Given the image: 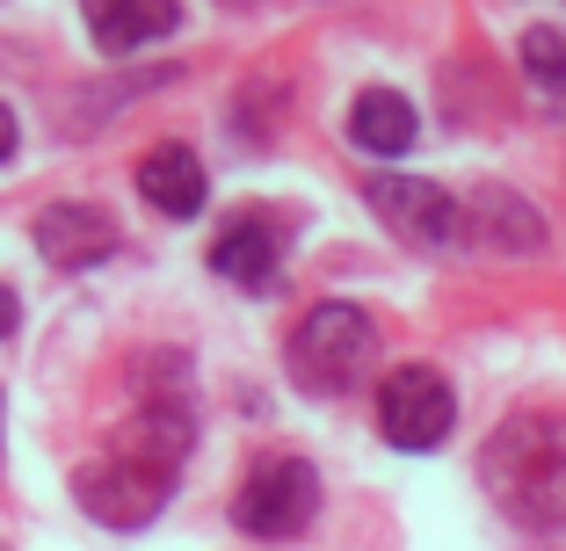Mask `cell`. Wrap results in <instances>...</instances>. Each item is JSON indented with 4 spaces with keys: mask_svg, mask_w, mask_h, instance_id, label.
<instances>
[{
    "mask_svg": "<svg viewBox=\"0 0 566 551\" xmlns=\"http://www.w3.org/2000/svg\"><path fill=\"white\" fill-rule=\"evenodd\" d=\"M313 516H319V471L305 457H262L233 494V522L248 537H269V544L313 530Z\"/></svg>",
    "mask_w": 566,
    "mask_h": 551,
    "instance_id": "cell-3",
    "label": "cell"
},
{
    "mask_svg": "<svg viewBox=\"0 0 566 551\" xmlns=\"http://www.w3.org/2000/svg\"><path fill=\"white\" fill-rule=\"evenodd\" d=\"M523 73L537 81V95H545V102H559V109H566V36L559 30H545V22L523 30Z\"/></svg>",
    "mask_w": 566,
    "mask_h": 551,
    "instance_id": "cell-13",
    "label": "cell"
},
{
    "mask_svg": "<svg viewBox=\"0 0 566 551\" xmlns=\"http://www.w3.org/2000/svg\"><path fill=\"white\" fill-rule=\"evenodd\" d=\"M370 211L392 225L400 240H415V247H465V203L450 197V189L436 182H415V174H370L364 182Z\"/></svg>",
    "mask_w": 566,
    "mask_h": 551,
    "instance_id": "cell-5",
    "label": "cell"
},
{
    "mask_svg": "<svg viewBox=\"0 0 566 551\" xmlns=\"http://www.w3.org/2000/svg\"><path fill=\"white\" fill-rule=\"evenodd\" d=\"M81 15H87L95 51L124 59V51H146V44H160V36H175L182 8H175V0H81Z\"/></svg>",
    "mask_w": 566,
    "mask_h": 551,
    "instance_id": "cell-8",
    "label": "cell"
},
{
    "mask_svg": "<svg viewBox=\"0 0 566 551\" xmlns=\"http://www.w3.org/2000/svg\"><path fill=\"white\" fill-rule=\"evenodd\" d=\"M465 240L486 254H537L545 247V225H537L531 203H516L509 189H480L465 203Z\"/></svg>",
    "mask_w": 566,
    "mask_h": 551,
    "instance_id": "cell-10",
    "label": "cell"
},
{
    "mask_svg": "<svg viewBox=\"0 0 566 551\" xmlns=\"http://www.w3.org/2000/svg\"><path fill=\"white\" fill-rule=\"evenodd\" d=\"M8 160H15V109L0 102V168H8Z\"/></svg>",
    "mask_w": 566,
    "mask_h": 551,
    "instance_id": "cell-14",
    "label": "cell"
},
{
    "mask_svg": "<svg viewBox=\"0 0 566 551\" xmlns=\"http://www.w3.org/2000/svg\"><path fill=\"white\" fill-rule=\"evenodd\" d=\"M450 421H458V392H450L443 370L429 363H400L385 370L378 384V428L392 451H436L450 435Z\"/></svg>",
    "mask_w": 566,
    "mask_h": 551,
    "instance_id": "cell-4",
    "label": "cell"
},
{
    "mask_svg": "<svg viewBox=\"0 0 566 551\" xmlns=\"http://www.w3.org/2000/svg\"><path fill=\"white\" fill-rule=\"evenodd\" d=\"M8 335H15V290L0 284V341H8Z\"/></svg>",
    "mask_w": 566,
    "mask_h": 551,
    "instance_id": "cell-15",
    "label": "cell"
},
{
    "mask_svg": "<svg viewBox=\"0 0 566 551\" xmlns=\"http://www.w3.org/2000/svg\"><path fill=\"white\" fill-rule=\"evenodd\" d=\"M421 117H415V102L400 95V87H364L349 109V138L356 152H378V160H400L407 146H415Z\"/></svg>",
    "mask_w": 566,
    "mask_h": 551,
    "instance_id": "cell-12",
    "label": "cell"
},
{
    "mask_svg": "<svg viewBox=\"0 0 566 551\" xmlns=\"http://www.w3.org/2000/svg\"><path fill=\"white\" fill-rule=\"evenodd\" d=\"M138 197H146L160 218H197L203 197H211V182H203V160H197L189 146H153L146 160H138Z\"/></svg>",
    "mask_w": 566,
    "mask_h": 551,
    "instance_id": "cell-9",
    "label": "cell"
},
{
    "mask_svg": "<svg viewBox=\"0 0 566 551\" xmlns=\"http://www.w3.org/2000/svg\"><path fill=\"white\" fill-rule=\"evenodd\" d=\"M276 254H283V240H276L269 218H233V225L211 240V268L226 276V284H240V290L276 284Z\"/></svg>",
    "mask_w": 566,
    "mask_h": 551,
    "instance_id": "cell-11",
    "label": "cell"
},
{
    "mask_svg": "<svg viewBox=\"0 0 566 551\" xmlns=\"http://www.w3.org/2000/svg\"><path fill=\"white\" fill-rule=\"evenodd\" d=\"M370 356H378V327H370L364 305H342V298L313 305L298 319V335H291V363H298V378L313 392H349L370 370Z\"/></svg>",
    "mask_w": 566,
    "mask_h": 551,
    "instance_id": "cell-2",
    "label": "cell"
},
{
    "mask_svg": "<svg viewBox=\"0 0 566 551\" xmlns=\"http://www.w3.org/2000/svg\"><path fill=\"white\" fill-rule=\"evenodd\" d=\"M73 501H81L95 522H109V530H146V522L167 508V471L132 465V457L109 451L102 465H81V479H73Z\"/></svg>",
    "mask_w": 566,
    "mask_h": 551,
    "instance_id": "cell-6",
    "label": "cell"
},
{
    "mask_svg": "<svg viewBox=\"0 0 566 551\" xmlns=\"http://www.w3.org/2000/svg\"><path fill=\"white\" fill-rule=\"evenodd\" d=\"M480 486L501 516L537 537H566V414H516L486 435Z\"/></svg>",
    "mask_w": 566,
    "mask_h": 551,
    "instance_id": "cell-1",
    "label": "cell"
},
{
    "mask_svg": "<svg viewBox=\"0 0 566 551\" xmlns=\"http://www.w3.org/2000/svg\"><path fill=\"white\" fill-rule=\"evenodd\" d=\"M36 247H44L51 268H95L117 254V218L102 203H51L36 218Z\"/></svg>",
    "mask_w": 566,
    "mask_h": 551,
    "instance_id": "cell-7",
    "label": "cell"
}]
</instances>
